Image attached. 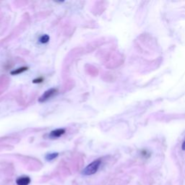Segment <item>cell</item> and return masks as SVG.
<instances>
[{
  "instance_id": "4",
  "label": "cell",
  "mask_w": 185,
  "mask_h": 185,
  "mask_svg": "<svg viewBox=\"0 0 185 185\" xmlns=\"http://www.w3.org/2000/svg\"><path fill=\"white\" fill-rule=\"evenodd\" d=\"M65 133V130L64 129H57V130H53L50 133V137L52 138H57L61 137V135H64Z\"/></svg>"
},
{
  "instance_id": "3",
  "label": "cell",
  "mask_w": 185,
  "mask_h": 185,
  "mask_svg": "<svg viewBox=\"0 0 185 185\" xmlns=\"http://www.w3.org/2000/svg\"><path fill=\"white\" fill-rule=\"evenodd\" d=\"M31 182V179L28 176H22L16 179V184L17 185H28Z\"/></svg>"
},
{
  "instance_id": "6",
  "label": "cell",
  "mask_w": 185,
  "mask_h": 185,
  "mask_svg": "<svg viewBox=\"0 0 185 185\" xmlns=\"http://www.w3.org/2000/svg\"><path fill=\"white\" fill-rule=\"evenodd\" d=\"M27 69H28V67H22L18 68V69H15V70L12 71L10 73H11V75H19V74L25 72Z\"/></svg>"
},
{
  "instance_id": "8",
  "label": "cell",
  "mask_w": 185,
  "mask_h": 185,
  "mask_svg": "<svg viewBox=\"0 0 185 185\" xmlns=\"http://www.w3.org/2000/svg\"><path fill=\"white\" fill-rule=\"evenodd\" d=\"M43 78L42 77H40V78H38V79H36V80H34L33 81V83H41V82L43 81Z\"/></svg>"
},
{
  "instance_id": "5",
  "label": "cell",
  "mask_w": 185,
  "mask_h": 185,
  "mask_svg": "<svg viewBox=\"0 0 185 185\" xmlns=\"http://www.w3.org/2000/svg\"><path fill=\"white\" fill-rule=\"evenodd\" d=\"M59 153H48L46 155L45 159H46V161H53L54 159H57L58 157Z\"/></svg>"
},
{
  "instance_id": "2",
  "label": "cell",
  "mask_w": 185,
  "mask_h": 185,
  "mask_svg": "<svg viewBox=\"0 0 185 185\" xmlns=\"http://www.w3.org/2000/svg\"><path fill=\"white\" fill-rule=\"evenodd\" d=\"M57 89H55V88H50V89L47 90L46 91L44 92V94L39 98L38 99V101L40 103H44L46 102V100H49L50 98H52L54 95L57 92Z\"/></svg>"
},
{
  "instance_id": "9",
  "label": "cell",
  "mask_w": 185,
  "mask_h": 185,
  "mask_svg": "<svg viewBox=\"0 0 185 185\" xmlns=\"http://www.w3.org/2000/svg\"><path fill=\"white\" fill-rule=\"evenodd\" d=\"M182 150H184V151H185V141L183 143H182Z\"/></svg>"
},
{
  "instance_id": "7",
  "label": "cell",
  "mask_w": 185,
  "mask_h": 185,
  "mask_svg": "<svg viewBox=\"0 0 185 185\" xmlns=\"http://www.w3.org/2000/svg\"><path fill=\"white\" fill-rule=\"evenodd\" d=\"M49 39H50L49 36H48V35L45 34V35H43L41 38H39V41L41 43V44H46V43H47L48 41H49Z\"/></svg>"
},
{
  "instance_id": "1",
  "label": "cell",
  "mask_w": 185,
  "mask_h": 185,
  "mask_svg": "<svg viewBox=\"0 0 185 185\" xmlns=\"http://www.w3.org/2000/svg\"><path fill=\"white\" fill-rule=\"evenodd\" d=\"M100 164H101V161L100 159H97V160L94 161H92V163H90V164H88L83 170L82 174L84 176H91L96 174L98 171V170Z\"/></svg>"
}]
</instances>
